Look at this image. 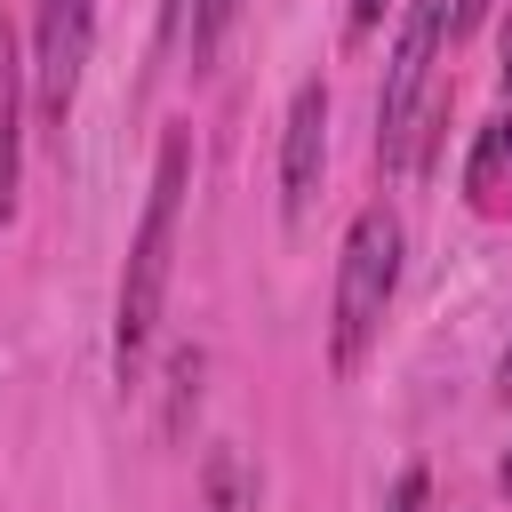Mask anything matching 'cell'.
I'll use <instances>...</instances> for the list:
<instances>
[{
  "mask_svg": "<svg viewBox=\"0 0 512 512\" xmlns=\"http://www.w3.org/2000/svg\"><path fill=\"white\" fill-rule=\"evenodd\" d=\"M184 176H192V128H168L160 160H152V200H144V224L128 240V272H120V336H112L120 384L144 376V352H152V328H160V304H168V256H176Z\"/></svg>",
  "mask_w": 512,
  "mask_h": 512,
  "instance_id": "obj_1",
  "label": "cell"
},
{
  "mask_svg": "<svg viewBox=\"0 0 512 512\" xmlns=\"http://www.w3.org/2000/svg\"><path fill=\"white\" fill-rule=\"evenodd\" d=\"M392 288H400V216L360 208L352 232H344V256H336V320H328V368L336 376H352L360 352L376 344V328L392 312Z\"/></svg>",
  "mask_w": 512,
  "mask_h": 512,
  "instance_id": "obj_2",
  "label": "cell"
},
{
  "mask_svg": "<svg viewBox=\"0 0 512 512\" xmlns=\"http://www.w3.org/2000/svg\"><path fill=\"white\" fill-rule=\"evenodd\" d=\"M440 40H448V0H408L400 40H392V72H384V96H376V152H384V168L408 160V128H416L424 80L440 64Z\"/></svg>",
  "mask_w": 512,
  "mask_h": 512,
  "instance_id": "obj_3",
  "label": "cell"
},
{
  "mask_svg": "<svg viewBox=\"0 0 512 512\" xmlns=\"http://www.w3.org/2000/svg\"><path fill=\"white\" fill-rule=\"evenodd\" d=\"M32 72H40V120L64 136L88 72V0H32Z\"/></svg>",
  "mask_w": 512,
  "mask_h": 512,
  "instance_id": "obj_4",
  "label": "cell"
},
{
  "mask_svg": "<svg viewBox=\"0 0 512 512\" xmlns=\"http://www.w3.org/2000/svg\"><path fill=\"white\" fill-rule=\"evenodd\" d=\"M320 160H328V88L304 80L288 96V128H280V216L304 224L312 192H320Z\"/></svg>",
  "mask_w": 512,
  "mask_h": 512,
  "instance_id": "obj_5",
  "label": "cell"
},
{
  "mask_svg": "<svg viewBox=\"0 0 512 512\" xmlns=\"http://www.w3.org/2000/svg\"><path fill=\"white\" fill-rule=\"evenodd\" d=\"M16 168H24V64L0 16V224L16 216Z\"/></svg>",
  "mask_w": 512,
  "mask_h": 512,
  "instance_id": "obj_6",
  "label": "cell"
},
{
  "mask_svg": "<svg viewBox=\"0 0 512 512\" xmlns=\"http://www.w3.org/2000/svg\"><path fill=\"white\" fill-rule=\"evenodd\" d=\"M504 184H512V112H504V120H488V128L472 136V160H464V200H472L480 216H496V208H504Z\"/></svg>",
  "mask_w": 512,
  "mask_h": 512,
  "instance_id": "obj_7",
  "label": "cell"
},
{
  "mask_svg": "<svg viewBox=\"0 0 512 512\" xmlns=\"http://www.w3.org/2000/svg\"><path fill=\"white\" fill-rule=\"evenodd\" d=\"M232 16H240V0H192V64H216Z\"/></svg>",
  "mask_w": 512,
  "mask_h": 512,
  "instance_id": "obj_8",
  "label": "cell"
},
{
  "mask_svg": "<svg viewBox=\"0 0 512 512\" xmlns=\"http://www.w3.org/2000/svg\"><path fill=\"white\" fill-rule=\"evenodd\" d=\"M168 384H176V408H168V432H184V416H192V400H200V352L184 344L176 360H168Z\"/></svg>",
  "mask_w": 512,
  "mask_h": 512,
  "instance_id": "obj_9",
  "label": "cell"
},
{
  "mask_svg": "<svg viewBox=\"0 0 512 512\" xmlns=\"http://www.w3.org/2000/svg\"><path fill=\"white\" fill-rule=\"evenodd\" d=\"M200 512H232V456L224 448H208V464H200Z\"/></svg>",
  "mask_w": 512,
  "mask_h": 512,
  "instance_id": "obj_10",
  "label": "cell"
},
{
  "mask_svg": "<svg viewBox=\"0 0 512 512\" xmlns=\"http://www.w3.org/2000/svg\"><path fill=\"white\" fill-rule=\"evenodd\" d=\"M424 488H432V480H424V464H408V472L392 480V496H384V512H424Z\"/></svg>",
  "mask_w": 512,
  "mask_h": 512,
  "instance_id": "obj_11",
  "label": "cell"
},
{
  "mask_svg": "<svg viewBox=\"0 0 512 512\" xmlns=\"http://www.w3.org/2000/svg\"><path fill=\"white\" fill-rule=\"evenodd\" d=\"M480 16H488V0H456V8H448V40H472Z\"/></svg>",
  "mask_w": 512,
  "mask_h": 512,
  "instance_id": "obj_12",
  "label": "cell"
},
{
  "mask_svg": "<svg viewBox=\"0 0 512 512\" xmlns=\"http://www.w3.org/2000/svg\"><path fill=\"white\" fill-rule=\"evenodd\" d=\"M384 8H392V0H352V32H376V24H384Z\"/></svg>",
  "mask_w": 512,
  "mask_h": 512,
  "instance_id": "obj_13",
  "label": "cell"
},
{
  "mask_svg": "<svg viewBox=\"0 0 512 512\" xmlns=\"http://www.w3.org/2000/svg\"><path fill=\"white\" fill-rule=\"evenodd\" d=\"M496 400H512V344H504V360H496Z\"/></svg>",
  "mask_w": 512,
  "mask_h": 512,
  "instance_id": "obj_14",
  "label": "cell"
},
{
  "mask_svg": "<svg viewBox=\"0 0 512 512\" xmlns=\"http://www.w3.org/2000/svg\"><path fill=\"white\" fill-rule=\"evenodd\" d=\"M504 96H512V40H504Z\"/></svg>",
  "mask_w": 512,
  "mask_h": 512,
  "instance_id": "obj_15",
  "label": "cell"
},
{
  "mask_svg": "<svg viewBox=\"0 0 512 512\" xmlns=\"http://www.w3.org/2000/svg\"><path fill=\"white\" fill-rule=\"evenodd\" d=\"M504 488H512V456H504Z\"/></svg>",
  "mask_w": 512,
  "mask_h": 512,
  "instance_id": "obj_16",
  "label": "cell"
}]
</instances>
